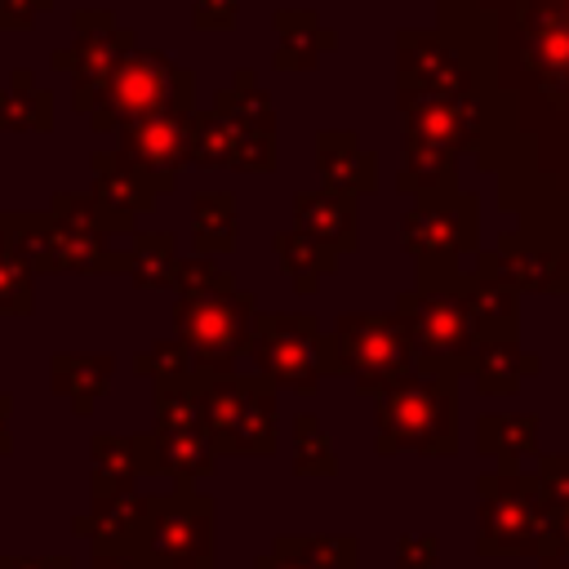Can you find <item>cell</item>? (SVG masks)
<instances>
[{"instance_id": "obj_18", "label": "cell", "mask_w": 569, "mask_h": 569, "mask_svg": "<svg viewBox=\"0 0 569 569\" xmlns=\"http://www.w3.org/2000/svg\"><path fill=\"white\" fill-rule=\"evenodd\" d=\"M547 556H569V511H565V516H556V529H551Z\"/></svg>"}, {"instance_id": "obj_3", "label": "cell", "mask_w": 569, "mask_h": 569, "mask_svg": "<svg viewBox=\"0 0 569 569\" xmlns=\"http://www.w3.org/2000/svg\"><path fill=\"white\" fill-rule=\"evenodd\" d=\"M204 427L213 449L222 453H271L276 422H271V400L262 387L249 382H218L200 400Z\"/></svg>"}, {"instance_id": "obj_21", "label": "cell", "mask_w": 569, "mask_h": 569, "mask_svg": "<svg viewBox=\"0 0 569 569\" xmlns=\"http://www.w3.org/2000/svg\"><path fill=\"white\" fill-rule=\"evenodd\" d=\"M4 249H13V244H9V227H4V213H0V253H4Z\"/></svg>"}, {"instance_id": "obj_16", "label": "cell", "mask_w": 569, "mask_h": 569, "mask_svg": "<svg viewBox=\"0 0 569 569\" xmlns=\"http://www.w3.org/2000/svg\"><path fill=\"white\" fill-rule=\"evenodd\" d=\"M53 0H0V31H22L36 22V13H44Z\"/></svg>"}, {"instance_id": "obj_20", "label": "cell", "mask_w": 569, "mask_h": 569, "mask_svg": "<svg viewBox=\"0 0 569 569\" xmlns=\"http://www.w3.org/2000/svg\"><path fill=\"white\" fill-rule=\"evenodd\" d=\"M538 569H569V556H538Z\"/></svg>"}, {"instance_id": "obj_7", "label": "cell", "mask_w": 569, "mask_h": 569, "mask_svg": "<svg viewBox=\"0 0 569 569\" xmlns=\"http://www.w3.org/2000/svg\"><path fill=\"white\" fill-rule=\"evenodd\" d=\"M253 569H360V547L342 533H293L276 538V547L258 556Z\"/></svg>"}, {"instance_id": "obj_6", "label": "cell", "mask_w": 569, "mask_h": 569, "mask_svg": "<svg viewBox=\"0 0 569 569\" xmlns=\"http://www.w3.org/2000/svg\"><path fill=\"white\" fill-rule=\"evenodd\" d=\"M151 502L133 489H93V511L76 525L98 551H142Z\"/></svg>"}, {"instance_id": "obj_5", "label": "cell", "mask_w": 569, "mask_h": 569, "mask_svg": "<svg viewBox=\"0 0 569 569\" xmlns=\"http://www.w3.org/2000/svg\"><path fill=\"white\" fill-rule=\"evenodd\" d=\"M164 62L160 58H129L111 71L107 89L98 93V116L93 124L98 129H111L120 120H138V116H151L160 102H164Z\"/></svg>"}, {"instance_id": "obj_2", "label": "cell", "mask_w": 569, "mask_h": 569, "mask_svg": "<svg viewBox=\"0 0 569 569\" xmlns=\"http://www.w3.org/2000/svg\"><path fill=\"white\" fill-rule=\"evenodd\" d=\"M147 502H151V520H147L142 551L160 569H213V542H218L213 498L182 485Z\"/></svg>"}, {"instance_id": "obj_11", "label": "cell", "mask_w": 569, "mask_h": 569, "mask_svg": "<svg viewBox=\"0 0 569 569\" xmlns=\"http://www.w3.org/2000/svg\"><path fill=\"white\" fill-rule=\"evenodd\" d=\"M533 431H538V422L533 418H485L480 422V453H489V458H498L502 467H511L525 449H533Z\"/></svg>"}, {"instance_id": "obj_19", "label": "cell", "mask_w": 569, "mask_h": 569, "mask_svg": "<svg viewBox=\"0 0 569 569\" xmlns=\"http://www.w3.org/2000/svg\"><path fill=\"white\" fill-rule=\"evenodd\" d=\"M9 396H0V453H9Z\"/></svg>"}, {"instance_id": "obj_1", "label": "cell", "mask_w": 569, "mask_h": 569, "mask_svg": "<svg viewBox=\"0 0 569 569\" xmlns=\"http://www.w3.org/2000/svg\"><path fill=\"white\" fill-rule=\"evenodd\" d=\"M556 529V511L547 507L533 476H480V511H476V551L485 560L511 556H547Z\"/></svg>"}, {"instance_id": "obj_13", "label": "cell", "mask_w": 569, "mask_h": 569, "mask_svg": "<svg viewBox=\"0 0 569 569\" xmlns=\"http://www.w3.org/2000/svg\"><path fill=\"white\" fill-rule=\"evenodd\" d=\"M333 449H329V436L311 422V418H298V449H293V471L298 476H333Z\"/></svg>"}, {"instance_id": "obj_9", "label": "cell", "mask_w": 569, "mask_h": 569, "mask_svg": "<svg viewBox=\"0 0 569 569\" xmlns=\"http://www.w3.org/2000/svg\"><path fill=\"white\" fill-rule=\"evenodd\" d=\"M53 124L49 93L36 89L27 71H13V80L0 89V133H40Z\"/></svg>"}, {"instance_id": "obj_12", "label": "cell", "mask_w": 569, "mask_h": 569, "mask_svg": "<svg viewBox=\"0 0 569 569\" xmlns=\"http://www.w3.org/2000/svg\"><path fill=\"white\" fill-rule=\"evenodd\" d=\"M31 311V262L18 249L0 253V316H27Z\"/></svg>"}, {"instance_id": "obj_8", "label": "cell", "mask_w": 569, "mask_h": 569, "mask_svg": "<svg viewBox=\"0 0 569 569\" xmlns=\"http://www.w3.org/2000/svg\"><path fill=\"white\" fill-rule=\"evenodd\" d=\"M156 471V445L151 436H98L93 440V489H133L138 476Z\"/></svg>"}, {"instance_id": "obj_4", "label": "cell", "mask_w": 569, "mask_h": 569, "mask_svg": "<svg viewBox=\"0 0 569 569\" xmlns=\"http://www.w3.org/2000/svg\"><path fill=\"white\" fill-rule=\"evenodd\" d=\"M382 427V453L391 449H422V453H449L453 449V405L449 391H400L378 413Z\"/></svg>"}, {"instance_id": "obj_17", "label": "cell", "mask_w": 569, "mask_h": 569, "mask_svg": "<svg viewBox=\"0 0 569 569\" xmlns=\"http://www.w3.org/2000/svg\"><path fill=\"white\" fill-rule=\"evenodd\" d=\"M93 569H160L147 551H93Z\"/></svg>"}, {"instance_id": "obj_14", "label": "cell", "mask_w": 569, "mask_h": 569, "mask_svg": "<svg viewBox=\"0 0 569 569\" xmlns=\"http://www.w3.org/2000/svg\"><path fill=\"white\" fill-rule=\"evenodd\" d=\"M538 489H542L547 507H551L556 516H565V511H569V458H542V467H538Z\"/></svg>"}, {"instance_id": "obj_15", "label": "cell", "mask_w": 569, "mask_h": 569, "mask_svg": "<svg viewBox=\"0 0 569 569\" xmlns=\"http://www.w3.org/2000/svg\"><path fill=\"white\" fill-rule=\"evenodd\" d=\"M436 533H400L396 542V569H436Z\"/></svg>"}, {"instance_id": "obj_10", "label": "cell", "mask_w": 569, "mask_h": 569, "mask_svg": "<svg viewBox=\"0 0 569 569\" xmlns=\"http://www.w3.org/2000/svg\"><path fill=\"white\" fill-rule=\"evenodd\" d=\"M49 373H53V387L62 396H71L76 413H89V405L98 400V391H107L111 360L107 356H58Z\"/></svg>"}]
</instances>
